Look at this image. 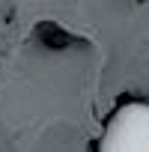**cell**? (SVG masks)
Returning <instances> with one entry per match:
<instances>
[{"instance_id":"1","label":"cell","mask_w":149,"mask_h":152,"mask_svg":"<svg viewBox=\"0 0 149 152\" xmlns=\"http://www.w3.org/2000/svg\"><path fill=\"white\" fill-rule=\"evenodd\" d=\"M99 152H149V107L143 102L119 107L102 134Z\"/></svg>"}]
</instances>
